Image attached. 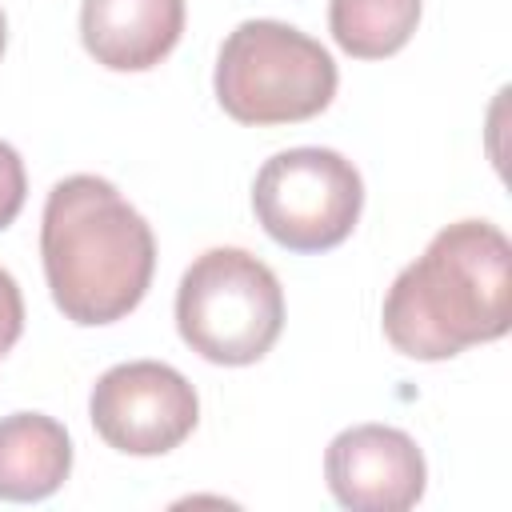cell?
<instances>
[{"label":"cell","instance_id":"30bf717a","mask_svg":"<svg viewBox=\"0 0 512 512\" xmlns=\"http://www.w3.org/2000/svg\"><path fill=\"white\" fill-rule=\"evenodd\" d=\"M420 24V0H332V40L356 60H384L400 52Z\"/></svg>","mask_w":512,"mask_h":512},{"label":"cell","instance_id":"5b68a950","mask_svg":"<svg viewBox=\"0 0 512 512\" xmlns=\"http://www.w3.org/2000/svg\"><path fill=\"white\" fill-rule=\"evenodd\" d=\"M364 208V180L332 148H288L264 160L252 184L260 228L288 252H328L344 244Z\"/></svg>","mask_w":512,"mask_h":512},{"label":"cell","instance_id":"8fae6325","mask_svg":"<svg viewBox=\"0 0 512 512\" xmlns=\"http://www.w3.org/2000/svg\"><path fill=\"white\" fill-rule=\"evenodd\" d=\"M24 192H28V176H24V160L12 144L0 140V228H8L20 208H24Z\"/></svg>","mask_w":512,"mask_h":512},{"label":"cell","instance_id":"277c9868","mask_svg":"<svg viewBox=\"0 0 512 512\" xmlns=\"http://www.w3.org/2000/svg\"><path fill=\"white\" fill-rule=\"evenodd\" d=\"M180 340L212 364H256L284 328L276 272L244 248H208L176 288Z\"/></svg>","mask_w":512,"mask_h":512},{"label":"cell","instance_id":"3957f363","mask_svg":"<svg viewBox=\"0 0 512 512\" xmlns=\"http://www.w3.org/2000/svg\"><path fill=\"white\" fill-rule=\"evenodd\" d=\"M336 60L320 40L284 20H244L216 60V100L240 124H296L336 96Z\"/></svg>","mask_w":512,"mask_h":512},{"label":"cell","instance_id":"4fadbf2b","mask_svg":"<svg viewBox=\"0 0 512 512\" xmlns=\"http://www.w3.org/2000/svg\"><path fill=\"white\" fill-rule=\"evenodd\" d=\"M4 44H8V20H4V8H0V56H4Z\"/></svg>","mask_w":512,"mask_h":512},{"label":"cell","instance_id":"52a82bcc","mask_svg":"<svg viewBox=\"0 0 512 512\" xmlns=\"http://www.w3.org/2000/svg\"><path fill=\"white\" fill-rule=\"evenodd\" d=\"M324 476L336 504L352 512H404L428 484L416 440L388 424H356L332 436Z\"/></svg>","mask_w":512,"mask_h":512},{"label":"cell","instance_id":"8992f818","mask_svg":"<svg viewBox=\"0 0 512 512\" xmlns=\"http://www.w3.org/2000/svg\"><path fill=\"white\" fill-rule=\"evenodd\" d=\"M88 416L108 448L124 456H164L192 436L200 400L172 364L128 360L92 384Z\"/></svg>","mask_w":512,"mask_h":512},{"label":"cell","instance_id":"7c38bea8","mask_svg":"<svg viewBox=\"0 0 512 512\" xmlns=\"http://www.w3.org/2000/svg\"><path fill=\"white\" fill-rule=\"evenodd\" d=\"M24 332V296L12 272L0 268V352H8Z\"/></svg>","mask_w":512,"mask_h":512},{"label":"cell","instance_id":"5bb4252c","mask_svg":"<svg viewBox=\"0 0 512 512\" xmlns=\"http://www.w3.org/2000/svg\"><path fill=\"white\" fill-rule=\"evenodd\" d=\"M0 356H4V352H0Z\"/></svg>","mask_w":512,"mask_h":512},{"label":"cell","instance_id":"ba28073f","mask_svg":"<svg viewBox=\"0 0 512 512\" xmlns=\"http://www.w3.org/2000/svg\"><path fill=\"white\" fill-rule=\"evenodd\" d=\"M184 32V0H84L80 40L112 72L156 68Z\"/></svg>","mask_w":512,"mask_h":512},{"label":"cell","instance_id":"9c48e42d","mask_svg":"<svg viewBox=\"0 0 512 512\" xmlns=\"http://www.w3.org/2000/svg\"><path fill=\"white\" fill-rule=\"evenodd\" d=\"M72 472V440L44 412H12L0 420V500H48Z\"/></svg>","mask_w":512,"mask_h":512},{"label":"cell","instance_id":"7a4b0ae2","mask_svg":"<svg viewBox=\"0 0 512 512\" xmlns=\"http://www.w3.org/2000/svg\"><path fill=\"white\" fill-rule=\"evenodd\" d=\"M40 256L64 320L96 328L124 320L156 272L148 220L104 176H64L40 220Z\"/></svg>","mask_w":512,"mask_h":512},{"label":"cell","instance_id":"6da1fadb","mask_svg":"<svg viewBox=\"0 0 512 512\" xmlns=\"http://www.w3.org/2000/svg\"><path fill=\"white\" fill-rule=\"evenodd\" d=\"M384 336L412 360H452L512 328V244L488 220L440 228L384 296Z\"/></svg>","mask_w":512,"mask_h":512}]
</instances>
